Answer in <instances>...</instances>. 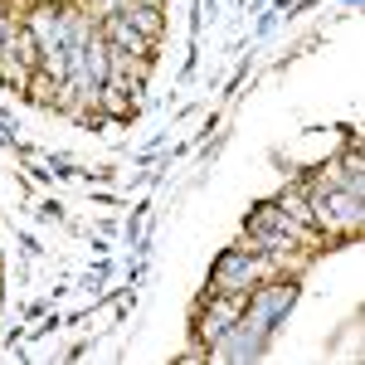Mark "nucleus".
<instances>
[{"label": "nucleus", "mask_w": 365, "mask_h": 365, "mask_svg": "<svg viewBox=\"0 0 365 365\" xmlns=\"http://www.w3.org/2000/svg\"><path fill=\"white\" fill-rule=\"evenodd\" d=\"M34 68H39V34L15 29L0 54V73H5V83H25V78H34Z\"/></svg>", "instance_id": "obj_4"}, {"label": "nucleus", "mask_w": 365, "mask_h": 365, "mask_svg": "<svg viewBox=\"0 0 365 365\" xmlns=\"http://www.w3.org/2000/svg\"><path fill=\"white\" fill-rule=\"evenodd\" d=\"M249 302H253V292H249ZM292 302H297V287H292V282H282V287H263L258 302H253V317H244V322H249L253 331H263V327L278 322L282 307H292Z\"/></svg>", "instance_id": "obj_5"}, {"label": "nucleus", "mask_w": 365, "mask_h": 365, "mask_svg": "<svg viewBox=\"0 0 365 365\" xmlns=\"http://www.w3.org/2000/svg\"><path fill=\"white\" fill-rule=\"evenodd\" d=\"M278 210L287 215V220H297V225H307V229H312V200H307V190H302V185H292V190H282Z\"/></svg>", "instance_id": "obj_8"}, {"label": "nucleus", "mask_w": 365, "mask_h": 365, "mask_svg": "<svg viewBox=\"0 0 365 365\" xmlns=\"http://www.w3.org/2000/svg\"><path fill=\"white\" fill-rule=\"evenodd\" d=\"M10 34H15V25H10V20L0 15V54H5V44H10Z\"/></svg>", "instance_id": "obj_9"}, {"label": "nucleus", "mask_w": 365, "mask_h": 365, "mask_svg": "<svg viewBox=\"0 0 365 365\" xmlns=\"http://www.w3.org/2000/svg\"><path fill=\"white\" fill-rule=\"evenodd\" d=\"M103 34H108V44H113L117 54H132V58H146V54H151V39H146V34H137V29L127 25L122 15H108Z\"/></svg>", "instance_id": "obj_6"}, {"label": "nucleus", "mask_w": 365, "mask_h": 365, "mask_svg": "<svg viewBox=\"0 0 365 365\" xmlns=\"http://www.w3.org/2000/svg\"><path fill=\"white\" fill-rule=\"evenodd\" d=\"M312 244V229L297 225V220H287L278 205H258L249 215V239H244V249L249 253H268V258H278L287 249H302Z\"/></svg>", "instance_id": "obj_1"}, {"label": "nucleus", "mask_w": 365, "mask_h": 365, "mask_svg": "<svg viewBox=\"0 0 365 365\" xmlns=\"http://www.w3.org/2000/svg\"><path fill=\"white\" fill-rule=\"evenodd\" d=\"M268 263L258 258V253H249V249H234V253H225L220 263H215V278H210V292H229V297H249L258 282L268 278L263 273Z\"/></svg>", "instance_id": "obj_2"}, {"label": "nucleus", "mask_w": 365, "mask_h": 365, "mask_svg": "<svg viewBox=\"0 0 365 365\" xmlns=\"http://www.w3.org/2000/svg\"><path fill=\"white\" fill-rule=\"evenodd\" d=\"M244 312H249V297H229V292H210V302L200 312V341H225L239 322H244Z\"/></svg>", "instance_id": "obj_3"}, {"label": "nucleus", "mask_w": 365, "mask_h": 365, "mask_svg": "<svg viewBox=\"0 0 365 365\" xmlns=\"http://www.w3.org/2000/svg\"><path fill=\"white\" fill-rule=\"evenodd\" d=\"M117 15L127 20V25L137 29V34H161V15H156V5H137V0H117Z\"/></svg>", "instance_id": "obj_7"}]
</instances>
